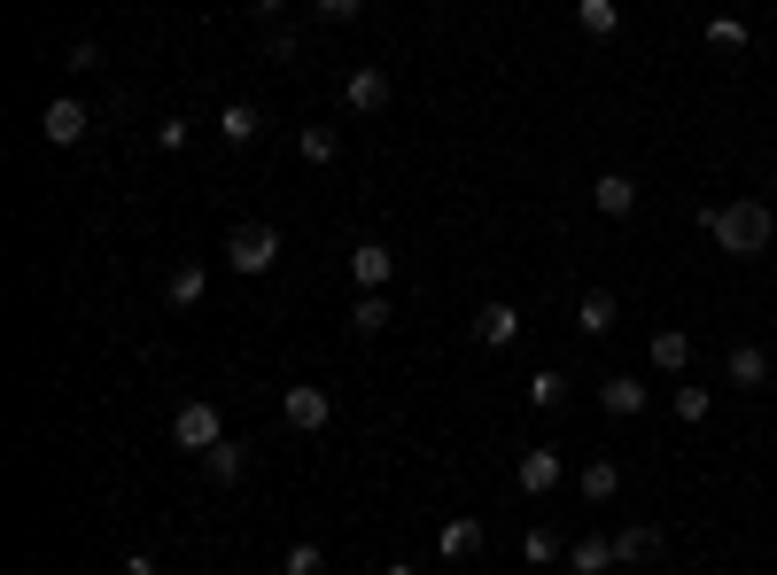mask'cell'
<instances>
[{"label": "cell", "mask_w": 777, "mask_h": 575, "mask_svg": "<svg viewBox=\"0 0 777 575\" xmlns=\"http://www.w3.org/2000/svg\"><path fill=\"white\" fill-rule=\"evenodd\" d=\"M669 413H676L684 428H700V421H708V389H676V404H669Z\"/></svg>", "instance_id": "484cf974"}, {"label": "cell", "mask_w": 777, "mask_h": 575, "mask_svg": "<svg viewBox=\"0 0 777 575\" xmlns=\"http://www.w3.org/2000/svg\"><path fill=\"white\" fill-rule=\"evenodd\" d=\"M389 273H397L389 241H358V250H351V280H358V296H381V288H389Z\"/></svg>", "instance_id": "5b68a950"}, {"label": "cell", "mask_w": 777, "mask_h": 575, "mask_svg": "<svg viewBox=\"0 0 777 575\" xmlns=\"http://www.w3.org/2000/svg\"><path fill=\"white\" fill-rule=\"evenodd\" d=\"M39 125H47V140H55V148H78L85 133H94V110L62 94V102H47V117H39Z\"/></svg>", "instance_id": "8992f818"}, {"label": "cell", "mask_w": 777, "mask_h": 575, "mask_svg": "<svg viewBox=\"0 0 777 575\" xmlns=\"http://www.w3.org/2000/svg\"><path fill=\"white\" fill-rule=\"evenodd\" d=\"M522 560H529V567L560 560V537H552V529H529V537H522Z\"/></svg>", "instance_id": "83f0119b"}, {"label": "cell", "mask_w": 777, "mask_h": 575, "mask_svg": "<svg viewBox=\"0 0 777 575\" xmlns=\"http://www.w3.org/2000/svg\"><path fill=\"white\" fill-rule=\"evenodd\" d=\"M475 335L482 343H513V335H522V311H513V303H482L475 311Z\"/></svg>", "instance_id": "7c38bea8"}, {"label": "cell", "mask_w": 777, "mask_h": 575, "mask_svg": "<svg viewBox=\"0 0 777 575\" xmlns=\"http://www.w3.org/2000/svg\"><path fill=\"white\" fill-rule=\"evenodd\" d=\"M645 366H653V373H684V366H693V343H684L676 326H661V335L645 343Z\"/></svg>", "instance_id": "30bf717a"}, {"label": "cell", "mask_w": 777, "mask_h": 575, "mask_svg": "<svg viewBox=\"0 0 777 575\" xmlns=\"http://www.w3.org/2000/svg\"><path fill=\"white\" fill-rule=\"evenodd\" d=\"M218 133H226V140L241 148V140H256V133H265V117H256L249 102H226V110H218Z\"/></svg>", "instance_id": "ac0fdd59"}, {"label": "cell", "mask_w": 777, "mask_h": 575, "mask_svg": "<svg viewBox=\"0 0 777 575\" xmlns=\"http://www.w3.org/2000/svg\"><path fill=\"white\" fill-rule=\"evenodd\" d=\"M475 544H482V521H475V514H459V521H444V537H436V552H444V560H467Z\"/></svg>", "instance_id": "5bb4252c"}, {"label": "cell", "mask_w": 777, "mask_h": 575, "mask_svg": "<svg viewBox=\"0 0 777 575\" xmlns=\"http://www.w3.org/2000/svg\"><path fill=\"white\" fill-rule=\"evenodd\" d=\"M708 47L739 55V47H746V24H739V16H716V24H708Z\"/></svg>", "instance_id": "4316f807"}, {"label": "cell", "mask_w": 777, "mask_h": 575, "mask_svg": "<svg viewBox=\"0 0 777 575\" xmlns=\"http://www.w3.org/2000/svg\"><path fill=\"white\" fill-rule=\"evenodd\" d=\"M342 102H351L358 117H374V110H389V70H351V87H342Z\"/></svg>", "instance_id": "52a82bcc"}, {"label": "cell", "mask_w": 777, "mask_h": 575, "mask_svg": "<svg viewBox=\"0 0 777 575\" xmlns=\"http://www.w3.org/2000/svg\"><path fill=\"white\" fill-rule=\"evenodd\" d=\"M203 467H210V482H241V444H210Z\"/></svg>", "instance_id": "cb8c5ba5"}, {"label": "cell", "mask_w": 777, "mask_h": 575, "mask_svg": "<svg viewBox=\"0 0 777 575\" xmlns=\"http://www.w3.org/2000/svg\"><path fill=\"white\" fill-rule=\"evenodd\" d=\"M560 474H568V467H560L552 451H529L522 467H513V482H522V490H529V498H545V490H560Z\"/></svg>", "instance_id": "8fae6325"}, {"label": "cell", "mask_w": 777, "mask_h": 575, "mask_svg": "<svg viewBox=\"0 0 777 575\" xmlns=\"http://www.w3.org/2000/svg\"><path fill=\"white\" fill-rule=\"evenodd\" d=\"M615 560L653 567V560H661V529H622V537H615Z\"/></svg>", "instance_id": "9a60e30c"}, {"label": "cell", "mask_w": 777, "mask_h": 575, "mask_svg": "<svg viewBox=\"0 0 777 575\" xmlns=\"http://www.w3.org/2000/svg\"><path fill=\"white\" fill-rule=\"evenodd\" d=\"M281 575H327V552H319V544H288Z\"/></svg>", "instance_id": "d4e9b609"}, {"label": "cell", "mask_w": 777, "mask_h": 575, "mask_svg": "<svg viewBox=\"0 0 777 575\" xmlns=\"http://www.w3.org/2000/svg\"><path fill=\"white\" fill-rule=\"evenodd\" d=\"M281 413H288V428H304V436H311V428H327V421H334V396H327L319 381H296V389L281 396Z\"/></svg>", "instance_id": "277c9868"}, {"label": "cell", "mask_w": 777, "mask_h": 575, "mask_svg": "<svg viewBox=\"0 0 777 575\" xmlns=\"http://www.w3.org/2000/svg\"><path fill=\"white\" fill-rule=\"evenodd\" d=\"M163 296H171V311H195V303L210 296V280H203V265H180V273H171V288H163Z\"/></svg>", "instance_id": "2e32d148"}, {"label": "cell", "mask_w": 777, "mask_h": 575, "mask_svg": "<svg viewBox=\"0 0 777 575\" xmlns=\"http://www.w3.org/2000/svg\"><path fill=\"white\" fill-rule=\"evenodd\" d=\"M591 203L607 210V218H630L638 210V180L630 172H598V187H591Z\"/></svg>", "instance_id": "ba28073f"}, {"label": "cell", "mask_w": 777, "mask_h": 575, "mask_svg": "<svg viewBox=\"0 0 777 575\" xmlns=\"http://www.w3.org/2000/svg\"><path fill=\"white\" fill-rule=\"evenodd\" d=\"M575 326H583V335H607V326H615V296H607V288H591V296L575 303Z\"/></svg>", "instance_id": "e0dca14e"}, {"label": "cell", "mask_w": 777, "mask_h": 575, "mask_svg": "<svg viewBox=\"0 0 777 575\" xmlns=\"http://www.w3.org/2000/svg\"><path fill=\"white\" fill-rule=\"evenodd\" d=\"M296 156L304 163H334V125H304L296 133Z\"/></svg>", "instance_id": "44dd1931"}, {"label": "cell", "mask_w": 777, "mask_h": 575, "mask_svg": "<svg viewBox=\"0 0 777 575\" xmlns=\"http://www.w3.org/2000/svg\"><path fill=\"white\" fill-rule=\"evenodd\" d=\"M156 140H163L171 156H180V148H187V117H163V125H156Z\"/></svg>", "instance_id": "4dcf8cb0"}, {"label": "cell", "mask_w": 777, "mask_h": 575, "mask_svg": "<svg viewBox=\"0 0 777 575\" xmlns=\"http://www.w3.org/2000/svg\"><path fill=\"white\" fill-rule=\"evenodd\" d=\"M708 233L723 241L731 257H762V250H769V203H731V210H708Z\"/></svg>", "instance_id": "6da1fadb"}, {"label": "cell", "mask_w": 777, "mask_h": 575, "mask_svg": "<svg viewBox=\"0 0 777 575\" xmlns=\"http://www.w3.org/2000/svg\"><path fill=\"white\" fill-rule=\"evenodd\" d=\"M568 560H575V575H607L615 567V537H583Z\"/></svg>", "instance_id": "d6986e66"}, {"label": "cell", "mask_w": 777, "mask_h": 575, "mask_svg": "<svg viewBox=\"0 0 777 575\" xmlns=\"http://www.w3.org/2000/svg\"><path fill=\"white\" fill-rule=\"evenodd\" d=\"M351 326H358V335H381V326H389V296H358L351 303Z\"/></svg>", "instance_id": "7402d4cb"}, {"label": "cell", "mask_w": 777, "mask_h": 575, "mask_svg": "<svg viewBox=\"0 0 777 575\" xmlns=\"http://www.w3.org/2000/svg\"><path fill=\"white\" fill-rule=\"evenodd\" d=\"M560 396H568V381H560L552 366H545V373H529V404H560Z\"/></svg>", "instance_id": "f1b7e54d"}, {"label": "cell", "mask_w": 777, "mask_h": 575, "mask_svg": "<svg viewBox=\"0 0 777 575\" xmlns=\"http://www.w3.org/2000/svg\"><path fill=\"white\" fill-rule=\"evenodd\" d=\"M249 9H256V16H281V9H288V0H249Z\"/></svg>", "instance_id": "d6a6232c"}, {"label": "cell", "mask_w": 777, "mask_h": 575, "mask_svg": "<svg viewBox=\"0 0 777 575\" xmlns=\"http://www.w3.org/2000/svg\"><path fill=\"white\" fill-rule=\"evenodd\" d=\"M575 24H583L591 39H615V32H622V9H615V0H575Z\"/></svg>", "instance_id": "4fadbf2b"}, {"label": "cell", "mask_w": 777, "mask_h": 575, "mask_svg": "<svg viewBox=\"0 0 777 575\" xmlns=\"http://www.w3.org/2000/svg\"><path fill=\"white\" fill-rule=\"evenodd\" d=\"M311 9H319V16H327V24H351V16H358V9H366V0H311Z\"/></svg>", "instance_id": "f546056e"}, {"label": "cell", "mask_w": 777, "mask_h": 575, "mask_svg": "<svg viewBox=\"0 0 777 575\" xmlns=\"http://www.w3.org/2000/svg\"><path fill=\"white\" fill-rule=\"evenodd\" d=\"M598 404H607L615 421H630V413H645V381H638V373H607V389H598Z\"/></svg>", "instance_id": "9c48e42d"}, {"label": "cell", "mask_w": 777, "mask_h": 575, "mask_svg": "<svg viewBox=\"0 0 777 575\" xmlns=\"http://www.w3.org/2000/svg\"><path fill=\"white\" fill-rule=\"evenodd\" d=\"M171 444L180 451H210V444H226V421H218V404H180V413H171Z\"/></svg>", "instance_id": "3957f363"}, {"label": "cell", "mask_w": 777, "mask_h": 575, "mask_svg": "<svg viewBox=\"0 0 777 575\" xmlns=\"http://www.w3.org/2000/svg\"><path fill=\"white\" fill-rule=\"evenodd\" d=\"M273 257H281V233L273 226H233L226 233V265L233 273H273Z\"/></svg>", "instance_id": "7a4b0ae2"}, {"label": "cell", "mask_w": 777, "mask_h": 575, "mask_svg": "<svg viewBox=\"0 0 777 575\" xmlns=\"http://www.w3.org/2000/svg\"><path fill=\"white\" fill-rule=\"evenodd\" d=\"M575 490H583L591 506H607L615 490H622V467H607V459H598V467H583V482H575Z\"/></svg>", "instance_id": "ffe728a7"}, {"label": "cell", "mask_w": 777, "mask_h": 575, "mask_svg": "<svg viewBox=\"0 0 777 575\" xmlns=\"http://www.w3.org/2000/svg\"><path fill=\"white\" fill-rule=\"evenodd\" d=\"M769 195H777V180H769Z\"/></svg>", "instance_id": "e575fe53"}, {"label": "cell", "mask_w": 777, "mask_h": 575, "mask_svg": "<svg viewBox=\"0 0 777 575\" xmlns=\"http://www.w3.org/2000/svg\"><path fill=\"white\" fill-rule=\"evenodd\" d=\"M731 381H746V389H754V381H769V358H762L754 343H739V350H731Z\"/></svg>", "instance_id": "603a6c76"}, {"label": "cell", "mask_w": 777, "mask_h": 575, "mask_svg": "<svg viewBox=\"0 0 777 575\" xmlns=\"http://www.w3.org/2000/svg\"><path fill=\"white\" fill-rule=\"evenodd\" d=\"M125 575H156V560H148V552H133V560H125Z\"/></svg>", "instance_id": "1f68e13d"}, {"label": "cell", "mask_w": 777, "mask_h": 575, "mask_svg": "<svg viewBox=\"0 0 777 575\" xmlns=\"http://www.w3.org/2000/svg\"><path fill=\"white\" fill-rule=\"evenodd\" d=\"M381 575H420V567H412V560H389V567H381Z\"/></svg>", "instance_id": "836d02e7"}]
</instances>
